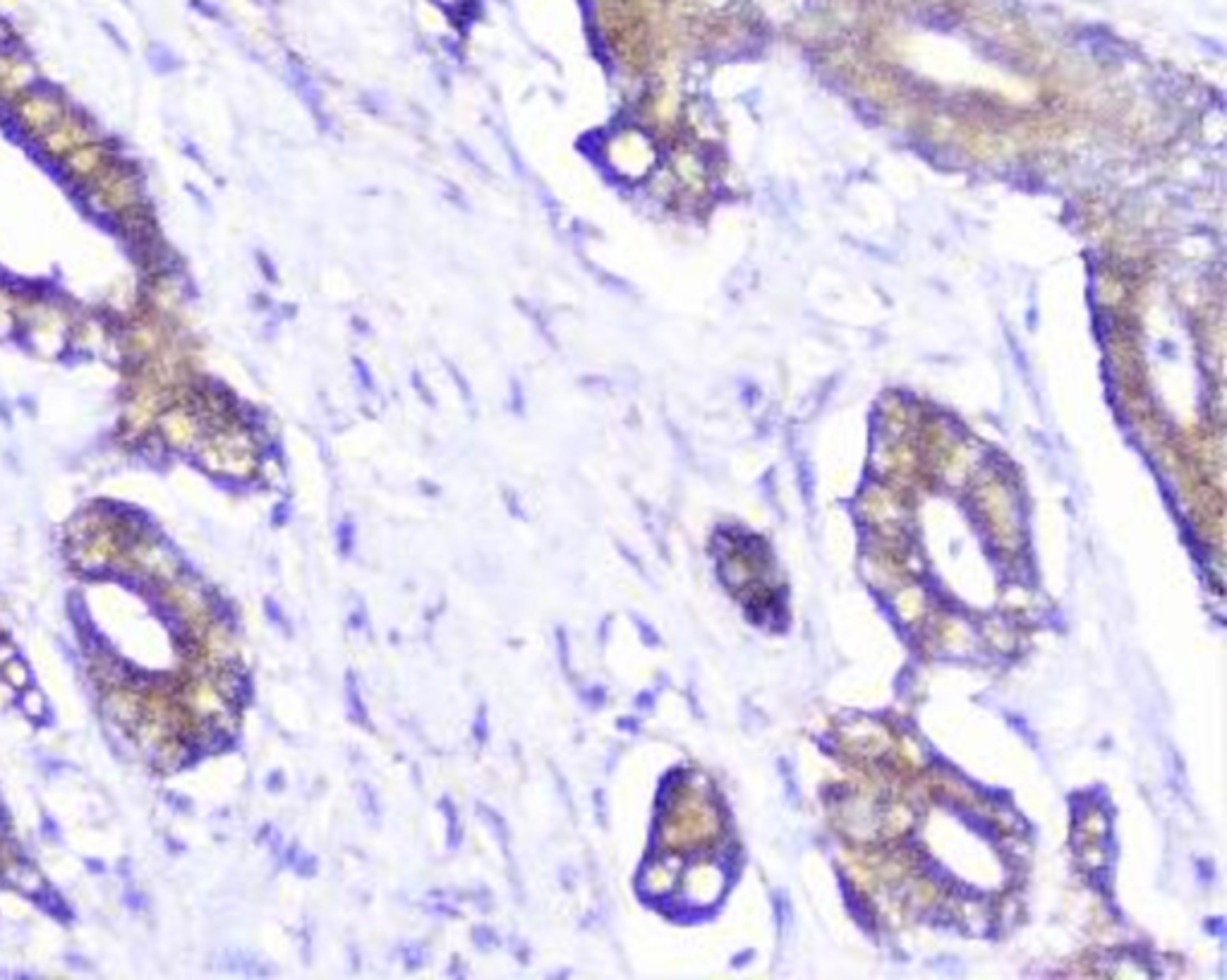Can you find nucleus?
I'll return each mask as SVG.
<instances>
[{"label":"nucleus","instance_id":"obj_1","mask_svg":"<svg viewBox=\"0 0 1227 980\" xmlns=\"http://www.w3.org/2000/svg\"><path fill=\"white\" fill-rule=\"evenodd\" d=\"M197 463L207 472L228 479H252L262 467V451L252 427L231 420L226 425L209 429L194 451Z\"/></svg>","mask_w":1227,"mask_h":980},{"label":"nucleus","instance_id":"obj_2","mask_svg":"<svg viewBox=\"0 0 1227 980\" xmlns=\"http://www.w3.org/2000/svg\"><path fill=\"white\" fill-rule=\"evenodd\" d=\"M87 204L101 217L116 219L128 208L144 204L142 180L128 163L113 159L92 182H87Z\"/></svg>","mask_w":1227,"mask_h":980},{"label":"nucleus","instance_id":"obj_3","mask_svg":"<svg viewBox=\"0 0 1227 980\" xmlns=\"http://www.w3.org/2000/svg\"><path fill=\"white\" fill-rule=\"evenodd\" d=\"M604 161L622 180H641L655 166V144L648 132L624 128L604 144Z\"/></svg>","mask_w":1227,"mask_h":980},{"label":"nucleus","instance_id":"obj_4","mask_svg":"<svg viewBox=\"0 0 1227 980\" xmlns=\"http://www.w3.org/2000/svg\"><path fill=\"white\" fill-rule=\"evenodd\" d=\"M209 432L204 415L192 401H173L161 410L156 420V434L161 436L168 451L194 453Z\"/></svg>","mask_w":1227,"mask_h":980},{"label":"nucleus","instance_id":"obj_5","mask_svg":"<svg viewBox=\"0 0 1227 980\" xmlns=\"http://www.w3.org/2000/svg\"><path fill=\"white\" fill-rule=\"evenodd\" d=\"M70 109L65 106V101L55 90H50V87H41L36 85L34 90H29L27 94H22L20 99L12 101L10 104V118L12 123L20 128L24 135L36 139L41 137L43 132H48L53 128L58 120L65 116Z\"/></svg>","mask_w":1227,"mask_h":980},{"label":"nucleus","instance_id":"obj_6","mask_svg":"<svg viewBox=\"0 0 1227 980\" xmlns=\"http://www.w3.org/2000/svg\"><path fill=\"white\" fill-rule=\"evenodd\" d=\"M97 128L90 123L87 118L78 116V113L67 111L65 116H62L58 123L53 125L48 132H43L41 137H36V147L46 159L50 161H62L67 154H73L75 149L85 147V144L97 142Z\"/></svg>","mask_w":1227,"mask_h":980},{"label":"nucleus","instance_id":"obj_7","mask_svg":"<svg viewBox=\"0 0 1227 980\" xmlns=\"http://www.w3.org/2000/svg\"><path fill=\"white\" fill-rule=\"evenodd\" d=\"M39 85V73L34 62L24 58L17 48H0V101L12 104Z\"/></svg>","mask_w":1227,"mask_h":980},{"label":"nucleus","instance_id":"obj_8","mask_svg":"<svg viewBox=\"0 0 1227 980\" xmlns=\"http://www.w3.org/2000/svg\"><path fill=\"white\" fill-rule=\"evenodd\" d=\"M111 161H113V154H111L109 144H106L104 139H97V142L85 144V147L75 149L73 154H67L65 159L60 161V168H62V173H65V178L85 187L87 182H92L94 178H97L101 170L109 166Z\"/></svg>","mask_w":1227,"mask_h":980},{"label":"nucleus","instance_id":"obj_9","mask_svg":"<svg viewBox=\"0 0 1227 980\" xmlns=\"http://www.w3.org/2000/svg\"><path fill=\"white\" fill-rule=\"evenodd\" d=\"M676 877H679V870L676 868H669L667 863H653L648 870H645L643 884L650 894H664V891H669L674 887Z\"/></svg>","mask_w":1227,"mask_h":980},{"label":"nucleus","instance_id":"obj_10","mask_svg":"<svg viewBox=\"0 0 1227 980\" xmlns=\"http://www.w3.org/2000/svg\"><path fill=\"white\" fill-rule=\"evenodd\" d=\"M3 676H5V681H8V684L12 688H17V691L27 688L29 681H31L27 664H24L22 660H17V657H12V660H8V662L3 664Z\"/></svg>","mask_w":1227,"mask_h":980},{"label":"nucleus","instance_id":"obj_11","mask_svg":"<svg viewBox=\"0 0 1227 980\" xmlns=\"http://www.w3.org/2000/svg\"><path fill=\"white\" fill-rule=\"evenodd\" d=\"M22 712L27 714L31 719H39L43 712H46V703H43V695L39 691H24L20 698Z\"/></svg>","mask_w":1227,"mask_h":980}]
</instances>
